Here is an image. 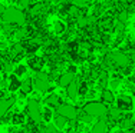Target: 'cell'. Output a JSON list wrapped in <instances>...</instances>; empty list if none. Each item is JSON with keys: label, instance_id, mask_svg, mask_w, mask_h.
<instances>
[{"label": "cell", "instance_id": "6da1fadb", "mask_svg": "<svg viewBox=\"0 0 135 133\" xmlns=\"http://www.w3.org/2000/svg\"><path fill=\"white\" fill-rule=\"evenodd\" d=\"M2 20L3 23H9L13 26H23L27 23V13L26 10L16 6H9L6 7V10L2 14Z\"/></svg>", "mask_w": 135, "mask_h": 133}, {"label": "cell", "instance_id": "7a4b0ae2", "mask_svg": "<svg viewBox=\"0 0 135 133\" xmlns=\"http://www.w3.org/2000/svg\"><path fill=\"white\" fill-rule=\"evenodd\" d=\"M107 55L112 63L114 72H121L122 69L128 67V66H134L129 59V55L124 50H109Z\"/></svg>", "mask_w": 135, "mask_h": 133}, {"label": "cell", "instance_id": "3957f363", "mask_svg": "<svg viewBox=\"0 0 135 133\" xmlns=\"http://www.w3.org/2000/svg\"><path fill=\"white\" fill-rule=\"evenodd\" d=\"M82 110H85V112L88 113L89 116H92L94 119L95 118L99 119L108 112V106L105 103L99 102V100H89V102H86L82 106Z\"/></svg>", "mask_w": 135, "mask_h": 133}, {"label": "cell", "instance_id": "277c9868", "mask_svg": "<svg viewBox=\"0 0 135 133\" xmlns=\"http://www.w3.org/2000/svg\"><path fill=\"white\" fill-rule=\"evenodd\" d=\"M26 115H27V119L32 120V122H35V123L43 122V120H42V107H40V103L37 99H35V97L27 99Z\"/></svg>", "mask_w": 135, "mask_h": 133}, {"label": "cell", "instance_id": "5b68a950", "mask_svg": "<svg viewBox=\"0 0 135 133\" xmlns=\"http://www.w3.org/2000/svg\"><path fill=\"white\" fill-rule=\"evenodd\" d=\"M33 87L36 89L39 93H46L47 90H50V79H49V75L45 73L43 70L42 72H37L36 76L33 77Z\"/></svg>", "mask_w": 135, "mask_h": 133}, {"label": "cell", "instance_id": "8992f818", "mask_svg": "<svg viewBox=\"0 0 135 133\" xmlns=\"http://www.w3.org/2000/svg\"><path fill=\"white\" fill-rule=\"evenodd\" d=\"M56 113L60 116H63V118H66L69 122H75V120H78V107L73 106V104L70 103H60L59 106L56 107Z\"/></svg>", "mask_w": 135, "mask_h": 133}, {"label": "cell", "instance_id": "52a82bcc", "mask_svg": "<svg viewBox=\"0 0 135 133\" xmlns=\"http://www.w3.org/2000/svg\"><path fill=\"white\" fill-rule=\"evenodd\" d=\"M45 65H46V60H45L43 56H36V55L27 56V67L32 69L35 73L43 70Z\"/></svg>", "mask_w": 135, "mask_h": 133}, {"label": "cell", "instance_id": "ba28073f", "mask_svg": "<svg viewBox=\"0 0 135 133\" xmlns=\"http://www.w3.org/2000/svg\"><path fill=\"white\" fill-rule=\"evenodd\" d=\"M9 52H10V56H12V60L15 63H20L22 59L26 56V52H25L23 46H22V42H16L13 44L9 46Z\"/></svg>", "mask_w": 135, "mask_h": 133}, {"label": "cell", "instance_id": "9c48e42d", "mask_svg": "<svg viewBox=\"0 0 135 133\" xmlns=\"http://www.w3.org/2000/svg\"><path fill=\"white\" fill-rule=\"evenodd\" d=\"M16 102H17V97L15 94H10V96H6L3 99H0V120L7 115V112L15 106Z\"/></svg>", "mask_w": 135, "mask_h": 133}, {"label": "cell", "instance_id": "30bf717a", "mask_svg": "<svg viewBox=\"0 0 135 133\" xmlns=\"http://www.w3.org/2000/svg\"><path fill=\"white\" fill-rule=\"evenodd\" d=\"M115 103H117V107L119 110H122L124 113L127 112H131V110L134 109V102H132V97L128 96V94H121L119 97H118L117 100H115Z\"/></svg>", "mask_w": 135, "mask_h": 133}, {"label": "cell", "instance_id": "8fae6325", "mask_svg": "<svg viewBox=\"0 0 135 133\" xmlns=\"http://www.w3.org/2000/svg\"><path fill=\"white\" fill-rule=\"evenodd\" d=\"M101 102L102 103H105L107 106H112V104L115 103V94H114V90L112 89H108V87H105V89H101Z\"/></svg>", "mask_w": 135, "mask_h": 133}, {"label": "cell", "instance_id": "7c38bea8", "mask_svg": "<svg viewBox=\"0 0 135 133\" xmlns=\"http://www.w3.org/2000/svg\"><path fill=\"white\" fill-rule=\"evenodd\" d=\"M75 79H76L75 73L66 70V72H63V73L59 75V77H57V86H59V87H66L68 84H70Z\"/></svg>", "mask_w": 135, "mask_h": 133}, {"label": "cell", "instance_id": "4fadbf2b", "mask_svg": "<svg viewBox=\"0 0 135 133\" xmlns=\"http://www.w3.org/2000/svg\"><path fill=\"white\" fill-rule=\"evenodd\" d=\"M108 132H109V125L107 120H104V119H99L92 126V130H91V133H108Z\"/></svg>", "mask_w": 135, "mask_h": 133}, {"label": "cell", "instance_id": "5bb4252c", "mask_svg": "<svg viewBox=\"0 0 135 133\" xmlns=\"http://www.w3.org/2000/svg\"><path fill=\"white\" fill-rule=\"evenodd\" d=\"M20 86H22V80H19L17 76H16L15 73L9 75V86H7V90L13 93V92L20 90Z\"/></svg>", "mask_w": 135, "mask_h": 133}, {"label": "cell", "instance_id": "9a60e30c", "mask_svg": "<svg viewBox=\"0 0 135 133\" xmlns=\"http://www.w3.org/2000/svg\"><path fill=\"white\" fill-rule=\"evenodd\" d=\"M60 103H62V99H60V96L57 93H52L47 97H45V104L49 106V107H52V109H56Z\"/></svg>", "mask_w": 135, "mask_h": 133}, {"label": "cell", "instance_id": "2e32d148", "mask_svg": "<svg viewBox=\"0 0 135 133\" xmlns=\"http://www.w3.org/2000/svg\"><path fill=\"white\" fill-rule=\"evenodd\" d=\"M66 89V96L69 97V99H72V100H75L76 97L79 96V93H78V82H76V79L72 82L70 84H68V86L65 87Z\"/></svg>", "mask_w": 135, "mask_h": 133}, {"label": "cell", "instance_id": "e0dca14e", "mask_svg": "<svg viewBox=\"0 0 135 133\" xmlns=\"http://www.w3.org/2000/svg\"><path fill=\"white\" fill-rule=\"evenodd\" d=\"M68 29V26H66V23L65 22H62V20H56V22H53V34L55 36H62L63 33L66 31Z\"/></svg>", "mask_w": 135, "mask_h": 133}, {"label": "cell", "instance_id": "ac0fdd59", "mask_svg": "<svg viewBox=\"0 0 135 133\" xmlns=\"http://www.w3.org/2000/svg\"><path fill=\"white\" fill-rule=\"evenodd\" d=\"M10 122H12V125H15V126L25 125V122H26V115L22 113V112H15L10 118Z\"/></svg>", "mask_w": 135, "mask_h": 133}, {"label": "cell", "instance_id": "d6986e66", "mask_svg": "<svg viewBox=\"0 0 135 133\" xmlns=\"http://www.w3.org/2000/svg\"><path fill=\"white\" fill-rule=\"evenodd\" d=\"M53 122H55V126H56L59 130H65V129L68 127V122H69V120L56 113V115L53 116Z\"/></svg>", "mask_w": 135, "mask_h": 133}, {"label": "cell", "instance_id": "ffe728a7", "mask_svg": "<svg viewBox=\"0 0 135 133\" xmlns=\"http://www.w3.org/2000/svg\"><path fill=\"white\" fill-rule=\"evenodd\" d=\"M20 92H23L25 94H29L30 92H33V77H26L25 80H22Z\"/></svg>", "mask_w": 135, "mask_h": 133}, {"label": "cell", "instance_id": "44dd1931", "mask_svg": "<svg viewBox=\"0 0 135 133\" xmlns=\"http://www.w3.org/2000/svg\"><path fill=\"white\" fill-rule=\"evenodd\" d=\"M121 82H122V75L121 73H115L114 72V76L109 77V86H111L112 89H117L121 84Z\"/></svg>", "mask_w": 135, "mask_h": 133}, {"label": "cell", "instance_id": "7402d4cb", "mask_svg": "<svg viewBox=\"0 0 135 133\" xmlns=\"http://www.w3.org/2000/svg\"><path fill=\"white\" fill-rule=\"evenodd\" d=\"M78 120H79V122H82V123H91L92 120H94V118H92V116H89L85 110L79 109L78 110Z\"/></svg>", "mask_w": 135, "mask_h": 133}, {"label": "cell", "instance_id": "603a6c76", "mask_svg": "<svg viewBox=\"0 0 135 133\" xmlns=\"http://www.w3.org/2000/svg\"><path fill=\"white\" fill-rule=\"evenodd\" d=\"M128 12L127 10H118L117 12V14H115V20L117 22H119V23H124V24H127V22H128Z\"/></svg>", "mask_w": 135, "mask_h": 133}, {"label": "cell", "instance_id": "cb8c5ba5", "mask_svg": "<svg viewBox=\"0 0 135 133\" xmlns=\"http://www.w3.org/2000/svg\"><path fill=\"white\" fill-rule=\"evenodd\" d=\"M26 72H27V67L25 65H22V63H17V65L15 66V70H13V73L17 76V77H20V76H23V75H26Z\"/></svg>", "mask_w": 135, "mask_h": 133}, {"label": "cell", "instance_id": "d4e9b609", "mask_svg": "<svg viewBox=\"0 0 135 133\" xmlns=\"http://www.w3.org/2000/svg\"><path fill=\"white\" fill-rule=\"evenodd\" d=\"M50 119H53V116H52V110H50V107H49V106H46L43 110H42V120L47 123Z\"/></svg>", "mask_w": 135, "mask_h": 133}, {"label": "cell", "instance_id": "484cf974", "mask_svg": "<svg viewBox=\"0 0 135 133\" xmlns=\"http://www.w3.org/2000/svg\"><path fill=\"white\" fill-rule=\"evenodd\" d=\"M92 2H94V0H72L73 4L79 6V7H86V6H89Z\"/></svg>", "mask_w": 135, "mask_h": 133}, {"label": "cell", "instance_id": "4316f807", "mask_svg": "<svg viewBox=\"0 0 135 133\" xmlns=\"http://www.w3.org/2000/svg\"><path fill=\"white\" fill-rule=\"evenodd\" d=\"M127 84H128V86H135V76H134V75L128 76V80H127Z\"/></svg>", "mask_w": 135, "mask_h": 133}, {"label": "cell", "instance_id": "83f0119b", "mask_svg": "<svg viewBox=\"0 0 135 133\" xmlns=\"http://www.w3.org/2000/svg\"><path fill=\"white\" fill-rule=\"evenodd\" d=\"M6 10V7H4V4H3V3L2 2H0V16H2L3 14V12H4Z\"/></svg>", "mask_w": 135, "mask_h": 133}, {"label": "cell", "instance_id": "f1b7e54d", "mask_svg": "<svg viewBox=\"0 0 135 133\" xmlns=\"http://www.w3.org/2000/svg\"><path fill=\"white\" fill-rule=\"evenodd\" d=\"M122 133H135V129H131V130H122Z\"/></svg>", "mask_w": 135, "mask_h": 133}, {"label": "cell", "instance_id": "f546056e", "mask_svg": "<svg viewBox=\"0 0 135 133\" xmlns=\"http://www.w3.org/2000/svg\"><path fill=\"white\" fill-rule=\"evenodd\" d=\"M0 72H3V60L0 59Z\"/></svg>", "mask_w": 135, "mask_h": 133}, {"label": "cell", "instance_id": "4dcf8cb0", "mask_svg": "<svg viewBox=\"0 0 135 133\" xmlns=\"http://www.w3.org/2000/svg\"><path fill=\"white\" fill-rule=\"evenodd\" d=\"M134 14H135V13H134Z\"/></svg>", "mask_w": 135, "mask_h": 133}]
</instances>
